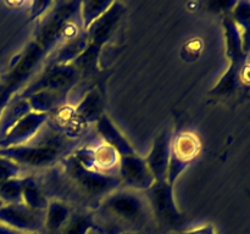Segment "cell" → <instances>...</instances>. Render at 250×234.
<instances>
[{
  "mask_svg": "<svg viewBox=\"0 0 250 234\" xmlns=\"http://www.w3.org/2000/svg\"><path fill=\"white\" fill-rule=\"evenodd\" d=\"M0 234H22V233L21 232L16 231V229L11 228V227L0 223Z\"/></svg>",
  "mask_w": 250,
  "mask_h": 234,
  "instance_id": "83f0119b",
  "label": "cell"
},
{
  "mask_svg": "<svg viewBox=\"0 0 250 234\" xmlns=\"http://www.w3.org/2000/svg\"><path fill=\"white\" fill-rule=\"evenodd\" d=\"M178 234H217L215 231V227L212 224H204V226L197 227V228L182 231Z\"/></svg>",
  "mask_w": 250,
  "mask_h": 234,
  "instance_id": "4316f807",
  "label": "cell"
},
{
  "mask_svg": "<svg viewBox=\"0 0 250 234\" xmlns=\"http://www.w3.org/2000/svg\"><path fill=\"white\" fill-rule=\"evenodd\" d=\"M80 78V73L73 63L56 65L48 62L31 83L15 98L27 99L41 90H55L68 94Z\"/></svg>",
  "mask_w": 250,
  "mask_h": 234,
  "instance_id": "52a82bcc",
  "label": "cell"
},
{
  "mask_svg": "<svg viewBox=\"0 0 250 234\" xmlns=\"http://www.w3.org/2000/svg\"><path fill=\"white\" fill-rule=\"evenodd\" d=\"M31 111V106L26 99L14 98L0 114V139L4 138L7 132Z\"/></svg>",
  "mask_w": 250,
  "mask_h": 234,
  "instance_id": "d6986e66",
  "label": "cell"
},
{
  "mask_svg": "<svg viewBox=\"0 0 250 234\" xmlns=\"http://www.w3.org/2000/svg\"><path fill=\"white\" fill-rule=\"evenodd\" d=\"M22 167H20L16 162L4 156H0V183L20 177Z\"/></svg>",
  "mask_w": 250,
  "mask_h": 234,
  "instance_id": "d4e9b609",
  "label": "cell"
},
{
  "mask_svg": "<svg viewBox=\"0 0 250 234\" xmlns=\"http://www.w3.org/2000/svg\"><path fill=\"white\" fill-rule=\"evenodd\" d=\"M125 12L126 6L122 2L114 1L110 9L87 29V48L77 60L73 61V65L77 68L81 78H85L97 72L100 51L103 46L112 38Z\"/></svg>",
  "mask_w": 250,
  "mask_h": 234,
  "instance_id": "5b68a950",
  "label": "cell"
},
{
  "mask_svg": "<svg viewBox=\"0 0 250 234\" xmlns=\"http://www.w3.org/2000/svg\"><path fill=\"white\" fill-rule=\"evenodd\" d=\"M45 211L33 210L24 205L4 204L0 207V223L21 233H41L44 229Z\"/></svg>",
  "mask_w": 250,
  "mask_h": 234,
  "instance_id": "9c48e42d",
  "label": "cell"
},
{
  "mask_svg": "<svg viewBox=\"0 0 250 234\" xmlns=\"http://www.w3.org/2000/svg\"><path fill=\"white\" fill-rule=\"evenodd\" d=\"M24 177L12 178L0 183V200L4 204H19L22 202Z\"/></svg>",
  "mask_w": 250,
  "mask_h": 234,
  "instance_id": "cb8c5ba5",
  "label": "cell"
},
{
  "mask_svg": "<svg viewBox=\"0 0 250 234\" xmlns=\"http://www.w3.org/2000/svg\"><path fill=\"white\" fill-rule=\"evenodd\" d=\"M54 1H33L31 7V19H42L53 6Z\"/></svg>",
  "mask_w": 250,
  "mask_h": 234,
  "instance_id": "484cf974",
  "label": "cell"
},
{
  "mask_svg": "<svg viewBox=\"0 0 250 234\" xmlns=\"http://www.w3.org/2000/svg\"><path fill=\"white\" fill-rule=\"evenodd\" d=\"M88 45V34L87 31H82L73 37L72 39L63 43L58 50L55 51L54 58L49 61V63H56V65H68L73 63L77 60Z\"/></svg>",
  "mask_w": 250,
  "mask_h": 234,
  "instance_id": "2e32d148",
  "label": "cell"
},
{
  "mask_svg": "<svg viewBox=\"0 0 250 234\" xmlns=\"http://www.w3.org/2000/svg\"><path fill=\"white\" fill-rule=\"evenodd\" d=\"M172 136L170 129H164L154 140L150 153L146 157H144L155 182L167 180L166 178H167L168 163H170Z\"/></svg>",
  "mask_w": 250,
  "mask_h": 234,
  "instance_id": "7c38bea8",
  "label": "cell"
},
{
  "mask_svg": "<svg viewBox=\"0 0 250 234\" xmlns=\"http://www.w3.org/2000/svg\"><path fill=\"white\" fill-rule=\"evenodd\" d=\"M49 115L38 114L31 111L26 116L22 117L11 129L6 133V136L0 139V149L11 148V146H20L29 143L36 136L39 129L48 122Z\"/></svg>",
  "mask_w": 250,
  "mask_h": 234,
  "instance_id": "8fae6325",
  "label": "cell"
},
{
  "mask_svg": "<svg viewBox=\"0 0 250 234\" xmlns=\"http://www.w3.org/2000/svg\"><path fill=\"white\" fill-rule=\"evenodd\" d=\"M114 1L109 0H85L81 1V22H82V29L87 31L92 23L99 20Z\"/></svg>",
  "mask_w": 250,
  "mask_h": 234,
  "instance_id": "603a6c76",
  "label": "cell"
},
{
  "mask_svg": "<svg viewBox=\"0 0 250 234\" xmlns=\"http://www.w3.org/2000/svg\"><path fill=\"white\" fill-rule=\"evenodd\" d=\"M200 151V140L192 132H181L172 136L170 163L167 170V182L175 185L183 171L187 170Z\"/></svg>",
  "mask_w": 250,
  "mask_h": 234,
  "instance_id": "ba28073f",
  "label": "cell"
},
{
  "mask_svg": "<svg viewBox=\"0 0 250 234\" xmlns=\"http://www.w3.org/2000/svg\"><path fill=\"white\" fill-rule=\"evenodd\" d=\"M102 234L141 233L148 224L151 212L146 197L129 189L114 190L93 210Z\"/></svg>",
  "mask_w": 250,
  "mask_h": 234,
  "instance_id": "7a4b0ae2",
  "label": "cell"
},
{
  "mask_svg": "<svg viewBox=\"0 0 250 234\" xmlns=\"http://www.w3.org/2000/svg\"><path fill=\"white\" fill-rule=\"evenodd\" d=\"M117 177L121 182V188L134 192H146L155 182L146 158L137 154L120 157Z\"/></svg>",
  "mask_w": 250,
  "mask_h": 234,
  "instance_id": "30bf717a",
  "label": "cell"
},
{
  "mask_svg": "<svg viewBox=\"0 0 250 234\" xmlns=\"http://www.w3.org/2000/svg\"><path fill=\"white\" fill-rule=\"evenodd\" d=\"M95 131L103 139V143L115 149L120 157L136 154L132 144L127 140L126 136L121 133V131L106 114L102 115L100 118L95 122Z\"/></svg>",
  "mask_w": 250,
  "mask_h": 234,
  "instance_id": "4fadbf2b",
  "label": "cell"
},
{
  "mask_svg": "<svg viewBox=\"0 0 250 234\" xmlns=\"http://www.w3.org/2000/svg\"><path fill=\"white\" fill-rule=\"evenodd\" d=\"M144 197L150 209L151 216L156 223L165 229H177L183 224V214L175 201L173 185L167 180L154 182V184L144 192Z\"/></svg>",
  "mask_w": 250,
  "mask_h": 234,
  "instance_id": "8992f818",
  "label": "cell"
},
{
  "mask_svg": "<svg viewBox=\"0 0 250 234\" xmlns=\"http://www.w3.org/2000/svg\"><path fill=\"white\" fill-rule=\"evenodd\" d=\"M22 234H41V233H22Z\"/></svg>",
  "mask_w": 250,
  "mask_h": 234,
  "instance_id": "f1b7e54d",
  "label": "cell"
},
{
  "mask_svg": "<svg viewBox=\"0 0 250 234\" xmlns=\"http://www.w3.org/2000/svg\"><path fill=\"white\" fill-rule=\"evenodd\" d=\"M51 54V49L42 43L37 37H33L21 53L17 54L7 72L0 78V114L41 72L45 58Z\"/></svg>",
  "mask_w": 250,
  "mask_h": 234,
  "instance_id": "3957f363",
  "label": "cell"
},
{
  "mask_svg": "<svg viewBox=\"0 0 250 234\" xmlns=\"http://www.w3.org/2000/svg\"><path fill=\"white\" fill-rule=\"evenodd\" d=\"M231 17L241 33L244 53L248 55L250 51V1H236Z\"/></svg>",
  "mask_w": 250,
  "mask_h": 234,
  "instance_id": "7402d4cb",
  "label": "cell"
},
{
  "mask_svg": "<svg viewBox=\"0 0 250 234\" xmlns=\"http://www.w3.org/2000/svg\"><path fill=\"white\" fill-rule=\"evenodd\" d=\"M72 212V207L61 200L50 199L45 210L44 229L48 234H59Z\"/></svg>",
  "mask_w": 250,
  "mask_h": 234,
  "instance_id": "ac0fdd59",
  "label": "cell"
},
{
  "mask_svg": "<svg viewBox=\"0 0 250 234\" xmlns=\"http://www.w3.org/2000/svg\"><path fill=\"white\" fill-rule=\"evenodd\" d=\"M77 139H68L61 133H55V136H49L48 140L0 149V156L10 158L22 168L46 170L71 155L77 149Z\"/></svg>",
  "mask_w": 250,
  "mask_h": 234,
  "instance_id": "277c9868",
  "label": "cell"
},
{
  "mask_svg": "<svg viewBox=\"0 0 250 234\" xmlns=\"http://www.w3.org/2000/svg\"><path fill=\"white\" fill-rule=\"evenodd\" d=\"M49 201H50V199L43 190L41 183L33 176L24 177L23 190H22V202L33 210L45 211Z\"/></svg>",
  "mask_w": 250,
  "mask_h": 234,
  "instance_id": "44dd1931",
  "label": "cell"
},
{
  "mask_svg": "<svg viewBox=\"0 0 250 234\" xmlns=\"http://www.w3.org/2000/svg\"><path fill=\"white\" fill-rule=\"evenodd\" d=\"M67 95V93L55 92V90H41V92L28 97L26 100L28 101L33 112L49 115L65 105Z\"/></svg>",
  "mask_w": 250,
  "mask_h": 234,
  "instance_id": "e0dca14e",
  "label": "cell"
},
{
  "mask_svg": "<svg viewBox=\"0 0 250 234\" xmlns=\"http://www.w3.org/2000/svg\"><path fill=\"white\" fill-rule=\"evenodd\" d=\"M127 234H141V233H127Z\"/></svg>",
  "mask_w": 250,
  "mask_h": 234,
  "instance_id": "f546056e",
  "label": "cell"
},
{
  "mask_svg": "<svg viewBox=\"0 0 250 234\" xmlns=\"http://www.w3.org/2000/svg\"><path fill=\"white\" fill-rule=\"evenodd\" d=\"M222 27H224L225 43H226V56L229 63L246 65L248 55L244 53L241 33L232 20L231 14L225 15L222 20Z\"/></svg>",
  "mask_w": 250,
  "mask_h": 234,
  "instance_id": "5bb4252c",
  "label": "cell"
},
{
  "mask_svg": "<svg viewBox=\"0 0 250 234\" xmlns=\"http://www.w3.org/2000/svg\"><path fill=\"white\" fill-rule=\"evenodd\" d=\"M42 188L45 194H56V200L78 205L80 210L93 211L114 190L121 188L117 175L98 172L84 167L73 153L45 172ZM72 207V206H71Z\"/></svg>",
  "mask_w": 250,
  "mask_h": 234,
  "instance_id": "6da1fadb",
  "label": "cell"
},
{
  "mask_svg": "<svg viewBox=\"0 0 250 234\" xmlns=\"http://www.w3.org/2000/svg\"><path fill=\"white\" fill-rule=\"evenodd\" d=\"M89 231L99 232L93 211L72 209L67 222L59 234H87Z\"/></svg>",
  "mask_w": 250,
  "mask_h": 234,
  "instance_id": "ffe728a7",
  "label": "cell"
},
{
  "mask_svg": "<svg viewBox=\"0 0 250 234\" xmlns=\"http://www.w3.org/2000/svg\"><path fill=\"white\" fill-rule=\"evenodd\" d=\"M244 68H246V65L229 63L227 70L225 71L215 87L210 90L209 94L215 98H226L233 95L241 88Z\"/></svg>",
  "mask_w": 250,
  "mask_h": 234,
  "instance_id": "9a60e30c",
  "label": "cell"
}]
</instances>
